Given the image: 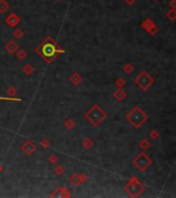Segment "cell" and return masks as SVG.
<instances>
[{
	"label": "cell",
	"instance_id": "obj_19",
	"mask_svg": "<svg viewBox=\"0 0 176 198\" xmlns=\"http://www.w3.org/2000/svg\"><path fill=\"white\" fill-rule=\"evenodd\" d=\"M17 57H18V59H20V60H25L26 58H27V56H28V54H27V52L25 51V50H18L17 52Z\"/></svg>",
	"mask_w": 176,
	"mask_h": 198
},
{
	"label": "cell",
	"instance_id": "obj_14",
	"mask_svg": "<svg viewBox=\"0 0 176 198\" xmlns=\"http://www.w3.org/2000/svg\"><path fill=\"white\" fill-rule=\"evenodd\" d=\"M81 146H83V148H86V150H91L94 146V140L91 137H86L83 140V142H81Z\"/></svg>",
	"mask_w": 176,
	"mask_h": 198
},
{
	"label": "cell",
	"instance_id": "obj_16",
	"mask_svg": "<svg viewBox=\"0 0 176 198\" xmlns=\"http://www.w3.org/2000/svg\"><path fill=\"white\" fill-rule=\"evenodd\" d=\"M69 181H70V183L72 184V185L76 187L77 185L81 184V178H79V174H78V173H73V174L70 176Z\"/></svg>",
	"mask_w": 176,
	"mask_h": 198
},
{
	"label": "cell",
	"instance_id": "obj_2",
	"mask_svg": "<svg viewBox=\"0 0 176 198\" xmlns=\"http://www.w3.org/2000/svg\"><path fill=\"white\" fill-rule=\"evenodd\" d=\"M126 120L135 129H139L148 120V116L139 105H136L128 113V115L126 116Z\"/></svg>",
	"mask_w": 176,
	"mask_h": 198
},
{
	"label": "cell",
	"instance_id": "obj_29",
	"mask_svg": "<svg viewBox=\"0 0 176 198\" xmlns=\"http://www.w3.org/2000/svg\"><path fill=\"white\" fill-rule=\"evenodd\" d=\"M40 144H41L42 148H49V141L47 140V139H42L41 142H40Z\"/></svg>",
	"mask_w": 176,
	"mask_h": 198
},
{
	"label": "cell",
	"instance_id": "obj_3",
	"mask_svg": "<svg viewBox=\"0 0 176 198\" xmlns=\"http://www.w3.org/2000/svg\"><path fill=\"white\" fill-rule=\"evenodd\" d=\"M86 119L91 123V125L94 127H98L102 123L104 120L107 118V114H106L104 109L101 108L98 104H93L85 114Z\"/></svg>",
	"mask_w": 176,
	"mask_h": 198
},
{
	"label": "cell",
	"instance_id": "obj_32",
	"mask_svg": "<svg viewBox=\"0 0 176 198\" xmlns=\"http://www.w3.org/2000/svg\"><path fill=\"white\" fill-rule=\"evenodd\" d=\"M170 6H171V7L176 8V2H175V0H171V1H170Z\"/></svg>",
	"mask_w": 176,
	"mask_h": 198
},
{
	"label": "cell",
	"instance_id": "obj_26",
	"mask_svg": "<svg viewBox=\"0 0 176 198\" xmlns=\"http://www.w3.org/2000/svg\"><path fill=\"white\" fill-rule=\"evenodd\" d=\"M115 85H116L117 88H123V87L126 85V81L123 77H118V79L115 81Z\"/></svg>",
	"mask_w": 176,
	"mask_h": 198
},
{
	"label": "cell",
	"instance_id": "obj_30",
	"mask_svg": "<svg viewBox=\"0 0 176 198\" xmlns=\"http://www.w3.org/2000/svg\"><path fill=\"white\" fill-rule=\"evenodd\" d=\"M79 178H81V183H86L87 181L89 180L88 176H86L85 173H81V174H79Z\"/></svg>",
	"mask_w": 176,
	"mask_h": 198
},
{
	"label": "cell",
	"instance_id": "obj_10",
	"mask_svg": "<svg viewBox=\"0 0 176 198\" xmlns=\"http://www.w3.org/2000/svg\"><path fill=\"white\" fill-rule=\"evenodd\" d=\"M18 50H19V45H18L15 40H9L6 43V45H5V51L8 54H15Z\"/></svg>",
	"mask_w": 176,
	"mask_h": 198
},
{
	"label": "cell",
	"instance_id": "obj_22",
	"mask_svg": "<svg viewBox=\"0 0 176 198\" xmlns=\"http://www.w3.org/2000/svg\"><path fill=\"white\" fill-rule=\"evenodd\" d=\"M135 67L133 66V64H131V63H127V64H125V66H124V71L126 72V73L128 74H131L133 72V70H134Z\"/></svg>",
	"mask_w": 176,
	"mask_h": 198
},
{
	"label": "cell",
	"instance_id": "obj_21",
	"mask_svg": "<svg viewBox=\"0 0 176 198\" xmlns=\"http://www.w3.org/2000/svg\"><path fill=\"white\" fill-rule=\"evenodd\" d=\"M64 125H65V127H66L67 129H69V130H72V129L75 127V122H74L72 119H68V120H66V121H65Z\"/></svg>",
	"mask_w": 176,
	"mask_h": 198
},
{
	"label": "cell",
	"instance_id": "obj_4",
	"mask_svg": "<svg viewBox=\"0 0 176 198\" xmlns=\"http://www.w3.org/2000/svg\"><path fill=\"white\" fill-rule=\"evenodd\" d=\"M125 191L130 197H138L145 191V187L136 176H132L125 186Z\"/></svg>",
	"mask_w": 176,
	"mask_h": 198
},
{
	"label": "cell",
	"instance_id": "obj_17",
	"mask_svg": "<svg viewBox=\"0 0 176 198\" xmlns=\"http://www.w3.org/2000/svg\"><path fill=\"white\" fill-rule=\"evenodd\" d=\"M166 17H167V19H169V20L172 21V22L175 21L176 20V8H174V7L170 8V9L166 12Z\"/></svg>",
	"mask_w": 176,
	"mask_h": 198
},
{
	"label": "cell",
	"instance_id": "obj_15",
	"mask_svg": "<svg viewBox=\"0 0 176 198\" xmlns=\"http://www.w3.org/2000/svg\"><path fill=\"white\" fill-rule=\"evenodd\" d=\"M150 146H152V144H150V142H149L147 138H142L139 142V148H141V150H143V151L148 150V148H150Z\"/></svg>",
	"mask_w": 176,
	"mask_h": 198
},
{
	"label": "cell",
	"instance_id": "obj_23",
	"mask_svg": "<svg viewBox=\"0 0 176 198\" xmlns=\"http://www.w3.org/2000/svg\"><path fill=\"white\" fill-rule=\"evenodd\" d=\"M54 171L57 176H61V174H63V173L65 172V168H64L63 165H57L56 167H55Z\"/></svg>",
	"mask_w": 176,
	"mask_h": 198
},
{
	"label": "cell",
	"instance_id": "obj_9",
	"mask_svg": "<svg viewBox=\"0 0 176 198\" xmlns=\"http://www.w3.org/2000/svg\"><path fill=\"white\" fill-rule=\"evenodd\" d=\"M19 23H20V18L17 14H15V12H12V14H9L7 17L5 18V24L10 28L18 26Z\"/></svg>",
	"mask_w": 176,
	"mask_h": 198
},
{
	"label": "cell",
	"instance_id": "obj_12",
	"mask_svg": "<svg viewBox=\"0 0 176 198\" xmlns=\"http://www.w3.org/2000/svg\"><path fill=\"white\" fill-rule=\"evenodd\" d=\"M55 192H59V194H56L55 196H59V197H70L71 196V192L70 190H68L65 187H59L56 189Z\"/></svg>",
	"mask_w": 176,
	"mask_h": 198
},
{
	"label": "cell",
	"instance_id": "obj_31",
	"mask_svg": "<svg viewBox=\"0 0 176 198\" xmlns=\"http://www.w3.org/2000/svg\"><path fill=\"white\" fill-rule=\"evenodd\" d=\"M125 2H126V4H128V5H134L135 3H136V0H125Z\"/></svg>",
	"mask_w": 176,
	"mask_h": 198
},
{
	"label": "cell",
	"instance_id": "obj_20",
	"mask_svg": "<svg viewBox=\"0 0 176 198\" xmlns=\"http://www.w3.org/2000/svg\"><path fill=\"white\" fill-rule=\"evenodd\" d=\"M8 8H9V4H8L5 0H0V12L3 14V12H6Z\"/></svg>",
	"mask_w": 176,
	"mask_h": 198
},
{
	"label": "cell",
	"instance_id": "obj_7",
	"mask_svg": "<svg viewBox=\"0 0 176 198\" xmlns=\"http://www.w3.org/2000/svg\"><path fill=\"white\" fill-rule=\"evenodd\" d=\"M141 27L143 28L147 33L152 35V36H154L156 33L159 32V28L156 27V23H154L152 19H149V18H145L144 20H143V22L141 23Z\"/></svg>",
	"mask_w": 176,
	"mask_h": 198
},
{
	"label": "cell",
	"instance_id": "obj_8",
	"mask_svg": "<svg viewBox=\"0 0 176 198\" xmlns=\"http://www.w3.org/2000/svg\"><path fill=\"white\" fill-rule=\"evenodd\" d=\"M21 150H22V151L24 152L26 155H28V156H31L32 154L36 151V144H35L32 140L28 139V140H26L24 144H22V146H21Z\"/></svg>",
	"mask_w": 176,
	"mask_h": 198
},
{
	"label": "cell",
	"instance_id": "obj_33",
	"mask_svg": "<svg viewBox=\"0 0 176 198\" xmlns=\"http://www.w3.org/2000/svg\"><path fill=\"white\" fill-rule=\"evenodd\" d=\"M1 171H2V166L0 165V172H1Z\"/></svg>",
	"mask_w": 176,
	"mask_h": 198
},
{
	"label": "cell",
	"instance_id": "obj_6",
	"mask_svg": "<svg viewBox=\"0 0 176 198\" xmlns=\"http://www.w3.org/2000/svg\"><path fill=\"white\" fill-rule=\"evenodd\" d=\"M134 165L136 166V168L140 171H145L152 166V158L146 155L144 152H140L138 155L136 156V158L133 161Z\"/></svg>",
	"mask_w": 176,
	"mask_h": 198
},
{
	"label": "cell",
	"instance_id": "obj_25",
	"mask_svg": "<svg viewBox=\"0 0 176 198\" xmlns=\"http://www.w3.org/2000/svg\"><path fill=\"white\" fill-rule=\"evenodd\" d=\"M58 160H59V158H58V156H57L56 154H51V156L49 157V163H51V165H55V164L58 162Z\"/></svg>",
	"mask_w": 176,
	"mask_h": 198
},
{
	"label": "cell",
	"instance_id": "obj_35",
	"mask_svg": "<svg viewBox=\"0 0 176 198\" xmlns=\"http://www.w3.org/2000/svg\"><path fill=\"white\" fill-rule=\"evenodd\" d=\"M57 1H61V0H57Z\"/></svg>",
	"mask_w": 176,
	"mask_h": 198
},
{
	"label": "cell",
	"instance_id": "obj_11",
	"mask_svg": "<svg viewBox=\"0 0 176 198\" xmlns=\"http://www.w3.org/2000/svg\"><path fill=\"white\" fill-rule=\"evenodd\" d=\"M127 96H128L127 92L123 89V88H117L116 91L113 93V97L116 99L117 101H123L124 99L127 98Z\"/></svg>",
	"mask_w": 176,
	"mask_h": 198
},
{
	"label": "cell",
	"instance_id": "obj_1",
	"mask_svg": "<svg viewBox=\"0 0 176 198\" xmlns=\"http://www.w3.org/2000/svg\"><path fill=\"white\" fill-rule=\"evenodd\" d=\"M35 51L40 55L44 62L47 63H53L54 59L58 56L60 53H65L63 49L59 47V45L55 41L54 38L51 37H47L43 41L40 43L37 47H35Z\"/></svg>",
	"mask_w": 176,
	"mask_h": 198
},
{
	"label": "cell",
	"instance_id": "obj_34",
	"mask_svg": "<svg viewBox=\"0 0 176 198\" xmlns=\"http://www.w3.org/2000/svg\"><path fill=\"white\" fill-rule=\"evenodd\" d=\"M152 1H158V0H152Z\"/></svg>",
	"mask_w": 176,
	"mask_h": 198
},
{
	"label": "cell",
	"instance_id": "obj_28",
	"mask_svg": "<svg viewBox=\"0 0 176 198\" xmlns=\"http://www.w3.org/2000/svg\"><path fill=\"white\" fill-rule=\"evenodd\" d=\"M23 35H24V32H23L22 29H17L14 31V36L16 37V38H18V39H20V38H22Z\"/></svg>",
	"mask_w": 176,
	"mask_h": 198
},
{
	"label": "cell",
	"instance_id": "obj_27",
	"mask_svg": "<svg viewBox=\"0 0 176 198\" xmlns=\"http://www.w3.org/2000/svg\"><path fill=\"white\" fill-rule=\"evenodd\" d=\"M7 94L9 97H15L16 94H17V89H16L14 86L9 87V88L7 89Z\"/></svg>",
	"mask_w": 176,
	"mask_h": 198
},
{
	"label": "cell",
	"instance_id": "obj_13",
	"mask_svg": "<svg viewBox=\"0 0 176 198\" xmlns=\"http://www.w3.org/2000/svg\"><path fill=\"white\" fill-rule=\"evenodd\" d=\"M70 81L74 86H77V85H79L81 82H83V77H81V75L79 73L74 72V73H72V75H71Z\"/></svg>",
	"mask_w": 176,
	"mask_h": 198
},
{
	"label": "cell",
	"instance_id": "obj_18",
	"mask_svg": "<svg viewBox=\"0 0 176 198\" xmlns=\"http://www.w3.org/2000/svg\"><path fill=\"white\" fill-rule=\"evenodd\" d=\"M22 71L24 72L26 75H31V74L33 73V71H34V68H33V66H32L31 64H26L23 66Z\"/></svg>",
	"mask_w": 176,
	"mask_h": 198
},
{
	"label": "cell",
	"instance_id": "obj_5",
	"mask_svg": "<svg viewBox=\"0 0 176 198\" xmlns=\"http://www.w3.org/2000/svg\"><path fill=\"white\" fill-rule=\"evenodd\" d=\"M134 83L142 91H147L154 85V79L152 74H149L147 71H141L135 77Z\"/></svg>",
	"mask_w": 176,
	"mask_h": 198
},
{
	"label": "cell",
	"instance_id": "obj_24",
	"mask_svg": "<svg viewBox=\"0 0 176 198\" xmlns=\"http://www.w3.org/2000/svg\"><path fill=\"white\" fill-rule=\"evenodd\" d=\"M159 136H160V133L158 132L156 129H154V130H152V131L149 132V138H152V140H156V139L159 138Z\"/></svg>",
	"mask_w": 176,
	"mask_h": 198
}]
</instances>
